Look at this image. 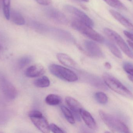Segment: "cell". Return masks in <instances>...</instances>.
<instances>
[{
	"instance_id": "1",
	"label": "cell",
	"mask_w": 133,
	"mask_h": 133,
	"mask_svg": "<svg viewBox=\"0 0 133 133\" xmlns=\"http://www.w3.org/2000/svg\"><path fill=\"white\" fill-rule=\"evenodd\" d=\"M99 114L102 121L112 132L122 133L130 132L128 126L117 118L102 110L99 111Z\"/></svg>"
},
{
	"instance_id": "2",
	"label": "cell",
	"mask_w": 133,
	"mask_h": 133,
	"mask_svg": "<svg viewBox=\"0 0 133 133\" xmlns=\"http://www.w3.org/2000/svg\"><path fill=\"white\" fill-rule=\"evenodd\" d=\"M103 78L107 86L113 91L126 98L133 100L132 93L115 77L109 73H104Z\"/></svg>"
},
{
	"instance_id": "3",
	"label": "cell",
	"mask_w": 133,
	"mask_h": 133,
	"mask_svg": "<svg viewBox=\"0 0 133 133\" xmlns=\"http://www.w3.org/2000/svg\"><path fill=\"white\" fill-rule=\"evenodd\" d=\"M71 25L74 29L94 41L100 43H104L105 41L104 37L93 29L91 28L92 27L76 19L73 20Z\"/></svg>"
},
{
	"instance_id": "4",
	"label": "cell",
	"mask_w": 133,
	"mask_h": 133,
	"mask_svg": "<svg viewBox=\"0 0 133 133\" xmlns=\"http://www.w3.org/2000/svg\"><path fill=\"white\" fill-rule=\"evenodd\" d=\"M49 69L53 75L62 80L74 82L78 80V77L75 73L61 66L52 64L49 66Z\"/></svg>"
},
{
	"instance_id": "5",
	"label": "cell",
	"mask_w": 133,
	"mask_h": 133,
	"mask_svg": "<svg viewBox=\"0 0 133 133\" xmlns=\"http://www.w3.org/2000/svg\"><path fill=\"white\" fill-rule=\"evenodd\" d=\"M104 33L112 42L116 43L123 52L130 58L133 59V53L130 50L122 37L116 32L105 28L104 30Z\"/></svg>"
},
{
	"instance_id": "6",
	"label": "cell",
	"mask_w": 133,
	"mask_h": 133,
	"mask_svg": "<svg viewBox=\"0 0 133 133\" xmlns=\"http://www.w3.org/2000/svg\"><path fill=\"white\" fill-rule=\"evenodd\" d=\"M29 116L34 125L40 131L44 133H50L48 122L41 112L34 110L29 112Z\"/></svg>"
},
{
	"instance_id": "7",
	"label": "cell",
	"mask_w": 133,
	"mask_h": 133,
	"mask_svg": "<svg viewBox=\"0 0 133 133\" xmlns=\"http://www.w3.org/2000/svg\"><path fill=\"white\" fill-rule=\"evenodd\" d=\"M64 9L67 12L76 17V19L82 22L89 26H94L93 20L86 13L77 8L70 5L66 4L64 6Z\"/></svg>"
},
{
	"instance_id": "8",
	"label": "cell",
	"mask_w": 133,
	"mask_h": 133,
	"mask_svg": "<svg viewBox=\"0 0 133 133\" xmlns=\"http://www.w3.org/2000/svg\"><path fill=\"white\" fill-rule=\"evenodd\" d=\"M44 12L46 16L54 22L62 25H66L68 20L66 16L61 11L53 7L45 8Z\"/></svg>"
},
{
	"instance_id": "9",
	"label": "cell",
	"mask_w": 133,
	"mask_h": 133,
	"mask_svg": "<svg viewBox=\"0 0 133 133\" xmlns=\"http://www.w3.org/2000/svg\"><path fill=\"white\" fill-rule=\"evenodd\" d=\"M2 91L6 98L9 100L15 99L18 95V91L15 87L8 80L2 77L1 80Z\"/></svg>"
},
{
	"instance_id": "10",
	"label": "cell",
	"mask_w": 133,
	"mask_h": 133,
	"mask_svg": "<svg viewBox=\"0 0 133 133\" xmlns=\"http://www.w3.org/2000/svg\"><path fill=\"white\" fill-rule=\"evenodd\" d=\"M48 34L62 41L66 42H74L75 39L70 32L62 29L57 28H50Z\"/></svg>"
},
{
	"instance_id": "11",
	"label": "cell",
	"mask_w": 133,
	"mask_h": 133,
	"mask_svg": "<svg viewBox=\"0 0 133 133\" xmlns=\"http://www.w3.org/2000/svg\"><path fill=\"white\" fill-rule=\"evenodd\" d=\"M84 47L86 53L90 56L95 58H102L104 54L100 47L93 41L86 40Z\"/></svg>"
},
{
	"instance_id": "12",
	"label": "cell",
	"mask_w": 133,
	"mask_h": 133,
	"mask_svg": "<svg viewBox=\"0 0 133 133\" xmlns=\"http://www.w3.org/2000/svg\"><path fill=\"white\" fill-rule=\"evenodd\" d=\"M65 102L70 109L72 111L73 115L78 121H80V111L83 108L81 104L76 99L70 97H66Z\"/></svg>"
},
{
	"instance_id": "13",
	"label": "cell",
	"mask_w": 133,
	"mask_h": 133,
	"mask_svg": "<svg viewBox=\"0 0 133 133\" xmlns=\"http://www.w3.org/2000/svg\"><path fill=\"white\" fill-rule=\"evenodd\" d=\"M45 72V69L41 65L36 64L28 67L26 70L25 74L27 77L35 78L43 75Z\"/></svg>"
},
{
	"instance_id": "14",
	"label": "cell",
	"mask_w": 133,
	"mask_h": 133,
	"mask_svg": "<svg viewBox=\"0 0 133 133\" xmlns=\"http://www.w3.org/2000/svg\"><path fill=\"white\" fill-rule=\"evenodd\" d=\"M80 115L87 126L90 129L95 130L97 125L91 115L88 111L82 108L80 111Z\"/></svg>"
},
{
	"instance_id": "15",
	"label": "cell",
	"mask_w": 133,
	"mask_h": 133,
	"mask_svg": "<svg viewBox=\"0 0 133 133\" xmlns=\"http://www.w3.org/2000/svg\"><path fill=\"white\" fill-rule=\"evenodd\" d=\"M110 14L111 15L119 22L120 23L123 25L126 28L131 31L133 33V24L131 23L126 18H125L122 14L115 10H111L109 11Z\"/></svg>"
},
{
	"instance_id": "16",
	"label": "cell",
	"mask_w": 133,
	"mask_h": 133,
	"mask_svg": "<svg viewBox=\"0 0 133 133\" xmlns=\"http://www.w3.org/2000/svg\"><path fill=\"white\" fill-rule=\"evenodd\" d=\"M57 57L58 61L64 65L72 68H77V65L76 62L68 55L64 53H58Z\"/></svg>"
},
{
	"instance_id": "17",
	"label": "cell",
	"mask_w": 133,
	"mask_h": 133,
	"mask_svg": "<svg viewBox=\"0 0 133 133\" xmlns=\"http://www.w3.org/2000/svg\"><path fill=\"white\" fill-rule=\"evenodd\" d=\"M10 20L13 23L18 26H23L25 23L22 15L15 10H11Z\"/></svg>"
},
{
	"instance_id": "18",
	"label": "cell",
	"mask_w": 133,
	"mask_h": 133,
	"mask_svg": "<svg viewBox=\"0 0 133 133\" xmlns=\"http://www.w3.org/2000/svg\"><path fill=\"white\" fill-rule=\"evenodd\" d=\"M30 25L35 31L43 34L48 33L50 28L44 24L35 21H31L30 22Z\"/></svg>"
},
{
	"instance_id": "19",
	"label": "cell",
	"mask_w": 133,
	"mask_h": 133,
	"mask_svg": "<svg viewBox=\"0 0 133 133\" xmlns=\"http://www.w3.org/2000/svg\"><path fill=\"white\" fill-rule=\"evenodd\" d=\"M104 43L109 48V50L114 55L119 59L122 58V55L119 49L112 41L110 40H105Z\"/></svg>"
},
{
	"instance_id": "20",
	"label": "cell",
	"mask_w": 133,
	"mask_h": 133,
	"mask_svg": "<svg viewBox=\"0 0 133 133\" xmlns=\"http://www.w3.org/2000/svg\"><path fill=\"white\" fill-rule=\"evenodd\" d=\"M45 102L47 104L50 105H58L62 102L61 98L55 94H50L45 98Z\"/></svg>"
},
{
	"instance_id": "21",
	"label": "cell",
	"mask_w": 133,
	"mask_h": 133,
	"mask_svg": "<svg viewBox=\"0 0 133 133\" xmlns=\"http://www.w3.org/2000/svg\"><path fill=\"white\" fill-rule=\"evenodd\" d=\"M49 78L46 76L41 77L34 81V84L36 87L40 88L48 87L50 85Z\"/></svg>"
},
{
	"instance_id": "22",
	"label": "cell",
	"mask_w": 133,
	"mask_h": 133,
	"mask_svg": "<svg viewBox=\"0 0 133 133\" xmlns=\"http://www.w3.org/2000/svg\"><path fill=\"white\" fill-rule=\"evenodd\" d=\"M107 4L117 9L127 10L126 7L119 0H103Z\"/></svg>"
},
{
	"instance_id": "23",
	"label": "cell",
	"mask_w": 133,
	"mask_h": 133,
	"mask_svg": "<svg viewBox=\"0 0 133 133\" xmlns=\"http://www.w3.org/2000/svg\"><path fill=\"white\" fill-rule=\"evenodd\" d=\"M61 109L67 121L70 124H74L75 121L72 113L64 105L61 106Z\"/></svg>"
},
{
	"instance_id": "24",
	"label": "cell",
	"mask_w": 133,
	"mask_h": 133,
	"mask_svg": "<svg viewBox=\"0 0 133 133\" xmlns=\"http://www.w3.org/2000/svg\"><path fill=\"white\" fill-rule=\"evenodd\" d=\"M2 3L4 16L6 20H9L11 12V0H2Z\"/></svg>"
},
{
	"instance_id": "25",
	"label": "cell",
	"mask_w": 133,
	"mask_h": 133,
	"mask_svg": "<svg viewBox=\"0 0 133 133\" xmlns=\"http://www.w3.org/2000/svg\"><path fill=\"white\" fill-rule=\"evenodd\" d=\"M95 97L97 101L101 104H106L108 102V97L104 93L102 92L96 93Z\"/></svg>"
},
{
	"instance_id": "26",
	"label": "cell",
	"mask_w": 133,
	"mask_h": 133,
	"mask_svg": "<svg viewBox=\"0 0 133 133\" xmlns=\"http://www.w3.org/2000/svg\"><path fill=\"white\" fill-rule=\"evenodd\" d=\"M32 61V58L29 56H25L22 57L18 62V66L20 69L23 68L29 64Z\"/></svg>"
},
{
	"instance_id": "27",
	"label": "cell",
	"mask_w": 133,
	"mask_h": 133,
	"mask_svg": "<svg viewBox=\"0 0 133 133\" xmlns=\"http://www.w3.org/2000/svg\"><path fill=\"white\" fill-rule=\"evenodd\" d=\"M123 68L129 75L133 76V64L129 62H124L123 65Z\"/></svg>"
},
{
	"instance_id": "28",
	"label": "cell",
	"mask_w": 133,
	"mask_h": 133,
	"mask_svg": "<svg viewBox=\"0 0 133 133\" xmlns=\"http://www.w3.org/2000/svg\"><path fill=\"white\" fill-rule=\"evenodd\" d=\"M50 130H51L53 132L55 133H61L65 132L60 127L54 123H51L49 125Z\"/></svg>"
},
{
	"instance_id": "29",
	"label": "cell",
	"mask_w": 133,
	"mask_h": 133,
	"mask_svg": "<svg viewBox=\"0 0 133 133\" xmlns=\"http://www.w3.org/2000/svg\"><path fill=\"white\" fill-rule=\"evenodd\" d=\"M39 4L42 5H48L51 3V0H36Z\"/></svg>"
},
{
	"instance_id": "30",
	"label": "cell",
	"mask_w": 133,
	"mask_h": 133,
	"mask_svg": "<svg viewBox=\"0 0 133 133\" xmlns=\"http://www.w3.org/2000/svg\"><path fill=\"white\" fill-rule=\"evenodd\" d=\"M123 33L125 36L133 42V33L129 32L127 30H124Z\"/></svg>"
},
{
	"instance_id": "31",
	"label": "cell",
	"mask_w": 133,
	"mask_h": 133,
	"mask_svg": "<svg viewBox=\"0 0 133 133\" xmlns=\"http://www.w3.org/2000/svg\"><path fill=\"white\" fill-rule=\"evenodd\" d=\"M104 66L105 67H106V68H107L108 69H110L111 68V65L110 63H109V62H105L104 64Z\"/></svg>"
},
{
	"instance_id": "32",
	"label": "cell",
	"mask_w": 133,
	"mask_h": 133,
	"mask_svg": "<svg viewBox=\"0 0 133 133\" xmlns=\"http://www.w3.org/2000/svg\"><path fill=\"white\" fill-rule=\"evenodd\" d=\"M127 42H128V44H129L130 47L133 50V43H132V41L129 40L127 41Z\"/></svg>"
},
{
	"instance_id": "33",
	"label": "cell",
	"mask_w": 133,
	"mask_h": 133,
	"mask_svg": "<svg viewBox=\"0 0 133 133\" xmlns=\"http://www.w3.org/2000/svg\"><path fill=\"white\" fill-rule=\"evenodd\" d=\"M74 1L79 2H88L89 1V0H72Z\"/></svg>"
},
{
	"instance_id": "34",
	"label": "cell",
	"mask_w": 133,
	"mask_h": 133,
	"mask_svg": "<svg viewBox=\"0 0 133 133\" xmlns=\"http://www.w3.org/2000/svg\"><path fill=\"white\" fill-rule=\"evenodd\" d=\"M128 77H129V79L130 80H131L132 82L133 83V76H132L128 75Z\"/></svg>"
},
{
	"instance_id": "35",
	"label": "cell",
	"mask_w": 133,
	"mask_h": 133,
	"mask_svg": "<svg viewBox=\"0 0 133 133\" xmlns=\"http://www.w3.org/2000/svg\"><path fill=\"white\" fill-rule=\"evenodd\" d=\"M2 2V0H0V10L1 7Z\"/></svg>"
},
{
	"instance_id": "36",
	"label": "cell",
	"mask_w": 133,
	"mask_h": 133,
	"mask_svg": "<svg viewBox=\"0 0 133 133\" xmlns=\"http://www.w3.org/2000/svg\"><path fill=\"white\" fill-rule=\"evenodd\" d=\"M2 46H1V45H0V51H1V50H2Z\"/></svg>"
},
{
	"instance_id": "37",
	"label": "cell",
	"mask_w": 133,
	"mask_h": 133,
	"mask_svg": "<svg viewBox=\"0 0 133 133\" xmlns=\"http://www.w3.org/2000/svg\"><path fill=\"white\" fill-rule=\"evenodd\" d=\"M128 1H132V0H128Z\"/></svg>"
}]
</instances>
